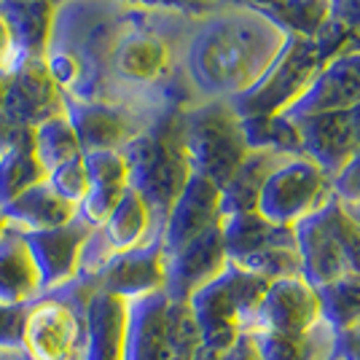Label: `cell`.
Instances as JSON below:
<instances>
[{"label": "cell", "mask_w": 360, "mask_h": 360, "mask_svg": "<svg viewBox=\"0 0 360 360\" xmlns=\"http://www.w3.org/2000/svg\"><path fill=\"white\" fill-rule=\"evenodd\" d=\"M65 116L70 121L84 153L121 150L137 135L129 116L105 103L78 100L73 94H65Z\"/></svg>", "instance_id": "cell-19"}, {"label": "cell", "mask_w": 360, "mask_h": 360, "mask_svg": "<svg viewBox=\"0 0 360 360\" xmlns=\"http://www.w3.org/2000/svg\"><path fill=\"white\" fill-rule=\"evenodd\" d=\"M342 205H345V202H342ZM345 207H347V212L352 215V221H355V224H358V229H360V202H355V205H345Z\"/></svg>", "instance_id": "cell-45"}, {"label": "cell", "mask_w": 360, "mask_h": 360, "mask_svg": "<svg viewBox=\"0 0 360 360\" xmlns=\"http://www.w3.org/2000/svg\"><path fill=\"white\" fill-rule=\"evenodd\" d=\"M153 3H169V6H186V3H199V0H153Z\"/></svg>", "instance_id": "cell-46"}, {"label": "cell", "mask_w": 360, "mask_h": 360, "mask_svg": "<svg viewBox=\"0 0 360 360\" xmlns=\"http://www.w3.org/2000/svg\"><path fill=\"white\" fill-rule=\"evenodd\" d=\"M183 143L191 172L224 188L248 156L242 119L229 100H212L183 116Z\"/></svg>", "instance_id": "cell-6"}, {"label": "cell", "mask_w": 360, "mask_h": 360, "mask_svg": "<svg viewBox=\"0 0 360 360\" xmlns=\"http://www.w3.org/2000/svg\"><path fill=\"white\" fill-rule=\"evenodd\" d=\"M242 135H245L248 150H274V153H285V156H301L299 129L285 116L242 119Z\"/></svg>", "instance_id": "cell-31"}, {"label": "cell", "mask_w": 360, "mask_h": 360, "mask_svg": "<svg viewBox=\"0 0 360 360\" xmlns=\"http://www.w3.org/2000/svg\"><path fill=\"white\" fill-rule=\"evenodd\" d=\"M127 312L129 304L124 299L103 290H89L81 307L84 315L81 360H124Z\"/></svg>", "instance_id": "cell-17"}, {"label": "cell", "mask_w": 360, "mask_h": 360, "mask_svg": "<svg viewBox=\"0 0 360 360\" xmlns=\"http://www.w3.org/2000/svg\"><path fill=\"white\" fill-rule=\"evenodd\" d=\"M339 11L342 16H333V19H339L342 25H347L349 30L360 25V0H330V11Z\"/></svg>", "instance_id": "cell-41"}, {"label": "cell", "mask_w": 360, "mask_h": 360, "mask_svg": "<svg viewBox=\"0 0 360 360\" xmlns=\"http://www.w3.org/2000/svg\"><path fill=\"white\" fill-rule=\"evenodd\" d=\"M121 156L129 167V188L146 199L153 221L165 224L172 202L191 178V162L183 143V119L167 116L150 129L135 135Z\"/></svg>", "instance_id": "cell-2"}, {"label": "cell", "mask_w": 360, "mask_h": 360, "mask_svg": "<svg viewBox=\"0 0 360 360\" xmlns=\"http://www.w3.org/2000/svg\"><path fill=\"white\" fill-rule=\"evenodd\" d=\"M22 240L30 250L35 269L41 277V290L54 293L78 280L81 269V253L89 240L91 226L84 224L81 218H73L70 224L57 226V229H44V231H19Z\"/></svg>", "instance_id": "cell-10"}, {"label": "cell", "mask_w": 360, "mask_h": 360, "mask_svg": "<svg viewBox=\"0 0 360 360\" xmlns=\"http://www.w3.org/2000/svg\"><path fill=\"white\" fill-rule=\"evenodd\" d=\"M258 14H264L288 35L315 41L317 35L326 30L333 11H330V0H283V3L264 8Z\"/></svg>", "instance_id": "cell-29"}, {"label": "cell", "mask_w": 360, "mask_h": 360, "mask_svg": "<svg viewBox=\"0 0 360 360\" xmlns=\"http://www.w3.org/2000/svg\"><path fill=\"white\" fill-rule=\"evenodd\" d=\"M333 358L360 360V326L336 330V336H333Z\"/></svg>", "instance_id": "cell-39"}, {"label": "cell", "mask_w": 360, "mask_h": 360, "mask_svg": "<svg viewBox=\"0 0 360 360\" xmlns=\"http://www.w3.org/2000/svg\"><path fill=\"white\" fill-rule=\"evenodd\" d=\"M264 360H330L336 330L317 323L304 333H280V330H253Z\"/></svg>", "instance_id": "cell-26"}, {"label": "cell", "mask_w": 360, "mask_h": 360, "mask_svg": "<svg viewBox=\"0 0 360 360\" xmlns=\"http://www.w3.org/2000/svg\"><path fill=\"white\" fill-rule=\"evenodd\" d=\"M293 229L301 277L309 285L320 288L349 271H360V229L336 196Z\"/></svg>", "instance_id": "cell-4"}, {"label": "cell", "mask_w": 360, "mask_h": 360, "mask_svg": "<svg viewBox=\"0 0 360 360\" xmlns=\"http://www.w3.org/2000/svg\"><path fill=\"white\" fill-rule=\"evenodd\" d=\"M68 296L46 293L27 304L22 352L27 360H70L81 355L84 345V315L81 307L89 293L65 285Z\"/></svg>", "instance_id": "cell-7"}, {"label": "cell", "mask_w": 360, "mask_h": 360, "mask_svg": "<svg viewBox=\"0 0 360 360\" xmlns=\"http://www.w3.org/2000/svg\"><path fill=\"white\" fill-rule=\"evenodd\" d=\"M6 89H8V68L0 70V108H3V100H6Z\"/></svg>", "instance_id": "cell-44"}, {"label": "cell", "mask_w": 360, "mask_h": 360, "mask_svg": "<svg viewBox=\"0 0 360 360\" xmlns=\"http://www.w3.org/2000/svg\"><path fill=\"white\" fill-rule=\"evenodd\" d=\"M0 19L11 41V65L44 60L54 35L57 3L49 0H0Z\"/></svg>", "instance_id": "cell-18"}, {"label": "cell", "mask_w": 360, "mask_h": 360, "mask_svg": "<svg viewBox=\"0 0 360 360\" xmlns=\"http://www.w3.org/2000/svg\"><path fill=\"white\" fill-rule=\"evenodd\" d=\"M41 180H46V169L35 159L32 146L0 153V207Z\"/></svg>", "instance_id": "cell-32"}, {"label": "cell", "mask_w": 360, "mask_h": 360, "mask_svg": "<svg viewBox=\"0 0 360 360\" xmlns=\"http://www.w3.org/2000/svg\"><path fill=\"white\" fill-rule=\"evenodd\" d=\"M288 41V32L253 8L210 19L188 49V68L199 89L237 97L269 70Z\"/></svg>", "instance_id": "cell-1"}, {"label": "cell", "mask_w": 360, "mask_h": 360, "mask_svg": "<svg viewBox=\"0 0 360 360\" xmlns=\"http://www.w3.org/2000/svg\"><path fill=\"white\" fill-rule=\"evenodd\" d=\"M32 150H35V159L46 169V175L54 167L84 156L81 143H78V137H75L73 127H70L65 113L51 116V119H46L44 124H38L32 129Z\"/></svg>", "instance_id": "cell-30"}, {"label": "cell", "mask_w": 360, "mask_h": 360, "mask_svg": "<svg viewBox=\"0 0 360 360\" xmlns=\"http://www.w3.org/2000/svg\"><path fill=\"white\" fill-rule=\"evenodd\" d=\"M326 57L317 41L288 35L283 51L269 65V70L255 81L248 91L231 97L229 103L240 119H274L283 116L288 108L299 100L309 84L323 70Z\"/></svg>", "instance_id": "cell-5"}, {"label": "cell", "mask_w": 360, "mask_h": 360, "mask_svg": "<svg viewBox=\"0 0 360 360\" xmlns=\"http://www.w3.org/2000/svg\"><path fill=\"white\" fill-rule=\"evenodd\" d=\"M6 231V221H3V215H0V234Z\"/></svg>", "instance_id": "cell-48"}, {"label": "cell", "mask_w": 360, "mask_h": 360, "mask_svg": "<svg viewBox=\"0 0 360 360\" xmlns=\"http://www.w3.org/2000/svg\"><path fill=\"white\" fill-rule=\"evenodd\" d=\"M0 215L6 226H11L16 231H44V229L70 224L73 218H78V207L65 202L46 180H41L27 191H22L16 199H11L8 205H3Z\"/></svg>", "instance_id": "cell-21"}, {"label": "cell", "mask_w": 360, "mask_h": 360, "mask_svg": "<svg viewBox=\"0 0 360 360\" xmlns=\"http://www.w3.org/2000/svg\"><path fill=\"white\" fill-rule=\"evenodd\" d=\"M167 62H169L167 44L148 32H135V35L124 38L113 51L116 73L127 81H137V84L159 78L165 73Z\"/></svg>", "instance_id": "cell-27"}, {"label": "cell", "mask_w": 360, "mask_h": 360, "mask_svg": "<svg viewBox=\"0 0 360 360\" xmlns=\"http://www.w3.org/2000/svg\"><path fill=\"white\" fill-rule=\"evenodd\" d=\"M167 301L165 293L129 301L124 360H172L165 328Z\"/></svg>", "instance_id": "cell-20"}, {"label": "cell", "mask_w": 360, "mask_h": 360, "mask_svg": "<svg viewBox=\"0 0 360 360\" xmlns=\"http://www.w3.org/2000/svg\"><path fill=\"white\" fill-rule=\"evenodd\" d=\"M355 105H360V51H342L323 65L309 89L283 116L293 121L315 113L352 110Z\"/></svg>", "instance_id": "cell-15"}, {"label": "cell", "mask_w": 360, "mask_h": 360, "mask_svg": "<svg viewBox=\"0 0 360 360\" xmlns=\"http://www.w3.org/2000/svg\"><path fill=\"white\" fill-rule=\"evenodd\" d=\"M46 183H49L65 202H70V205L78 207V205L84 202V196L89 194V188H91V180H89V172H86L84 156H78V159H70V162H65V165L54 167V169L46 175Z\"/></svg>", "instance_id": "cell-36"}, {"label": "cell", "mask_w": 360, "mask_h": 360, "mask_svg": "<svg viewBox=\"0 0 360 360\" xmlns=\"http://www.w3.org/2000/svg\"><path fill=\"white\" fill-rule=\"evenodd\" d=\"M229 264L221 237V224L207 229L196 240L167 255L165 296L169 301H188L199 288L212 283Z\"/></svg>", "instance_id": "cell-14"}, {"label": "cell", "mask_w": 360, "mask_h": 360, "mask_svg": "<svg viewBox=\"0 0 360 360\" xmlns=\"http://www.w3.org/2000/svg\"><path fill=\"white\" fill-rule=\"evenodd\" d=\"M91 188L105 191H127L129 188V167L121 150H91L84 153Z\"/></svg>", "instance_id": "cell-35"}, {"label": "cell", "mask_w": 360, "mask_h": 360, "mask_svg": "<svg viewBox=\"0 0 360 360\" xmlns=\"http://www.w3.org/2000/svg\"><path fill=\"white\" fill-rule=\"evenodd\" d=\"M25 317H27V307L0 304V349L3 352H22Z\"/></svg>", "instance_id": "cell-37"}, {"label": "cell", "mask_w": 360, "mask_h": 360, "mask_svg": "<svg viewBox=\"0 0 360 360\" xmlns=\"http://www.w3.org/2000/svg\"><path fill=\"white\" fill-rule=\"evenodd\" d=\"M3 68H11V41H8V32H6V25L0 19V70Z\"/></svg>", "instance_id": "cell-42"}, {"label": "cell", "mask_w": 360, "mask_h": 360, "mask_svg": "<svg viewBox=\"0 0 360 360\" xmlns=\"http://www.w3.org/2000/svg\"><path fill=\"white\" fill-rule=\"evenodd\" d=\"M323 323L333 330L360 326V271H349L317 288Z\"/></svg>", "instance_id": "cell-28"}, {"label": "cell", "mask_w": 360, "mask_h": 360, "mask_svg": "<svg viewBox=\"0 0 360 360\" xmlns=\"http://www.w3.org/2000/svg\"><path fill=\"white\" fill-rule=\"evenodd\" d=\"M49 3H57V6H60V3H62V0H49Z\"/></svg>", "instance_id": "cell-49"}, {"label": "cell", "mask_w": 360, "mask_h": 360, "mask_svg": "<svg viewBox=\"0 0 360 360\" xmlns=\"http://www.w3.org/2000/svg\"><path fill=\"white\" fill-rule=\"evenodd\" d=\"M153 224L156 221H153V212L146 205V199L137 194L135 188H127L121 202L116 205V210L110 212V218L97 231L108 245V250L116 255L135 250V248L153 240L150 237Z\"/></svg>", "instance_id": "cell-25"}, {"label": "cell", "mask_w": 360, "mask_h": 360, "mask_svg": "<svg viewBox=\"0 0 360 360\" xmlns=\"http://www.w3.org/2000/svg\"><path fill=\"white\" fill-rule=\"evenodd\" d=\"M226 3H234V6H245V8H253V11H264V8H271L283 0H226Z\"/></svg>", "instance_id": "cell-43"}, {"label": "cell", "mask_w": 360, "mask_h": 360, "mask_svg": "<svg viewBox=\"0 0 360 360\" xmlns=\"http://www.w3.org/2000/svg\"><path fill=\"white\" fill-rule=\"evenodd\" d=\"M78 283L86 290H103L110 296H119L127 304L153 293H165L167 255L162 240L153 237L135 250L110 255L91 277H84Z\"/></svg>", "instance_id": "cell-9"}, {"label": "cell", "mask_w": 360, "mask_h": 360, "mask_svg": "<svg viewBox=\"0 0 360 360\" xmlns=\"http://www.w3.org/2000/svg\"><path fill=\"white\" fill-rule=\"evenodd\" d=\"M165 328L172 360H194L196 349L202 347V330L186 301H167Z\"/></svg>", "instance_id": "cell-33"}, {"label": "cell", "mask_w": 360, "mask_h": 360, "mask_svg": "<svg viewBox=\"0 0 360 360\" xmlns=\"http://www.w3.org/2000/svg\"><path fill=\"white\" fill-rule=\"evenodd\" d=\"M330 191L339 202L345 205H355L360 202V148L352 153V159L347 162L339 175L330 180Z\"/></svg>", "instance_id": "cell-38"}, {"label": "cell", "mask_w": 360, "mask_h": 360, "mask_svg": "<svg viewBox=\"0 0 360 360\" xmlns=\"http://www.w3.org/2000/svg\"><path fill=\"white\" fill-rule=\"evenodd\" d=\"M330 360H336V358H330Z\"/></svg>", "instance_id": "cell-51"}, {"label": "cell", "mask_w": 360, "mask_h": 360, "mask_svg": "<svg viewBox=\"0 0 360 360\" xmlns=\"http://www.w3.org/2000/svg\"><path fill=\"white\" fill-rule=\"evenodd\" d=\"M41 296V277L27 245L16 229L6 226L0 234V304L27 307Z\"/></svg>", "instance_id": "cell-23"}, {"label": "cell", "mask_w": 360, "mask_h": 360, "mask_svg": "<svg viewBox=\"0 0 360 360\" xmlns=\"http://www.w3.org/2000/svg\"><path fill=\"white\" fill-rule=\"evenodd\" d=\"M330 178L307 156H290L264 183L258 212L280 226H296L328 202Z\"/></svg>", "instance_id": "cell-8"}, {"label": "cell", "mask_w": 360, "mask_h": 360, "mask_svg": "<svg viewBox=\"0 0 360 360\" xmlns=\"http://www.w3.org/2000/svg\"><path fill=\"white\" fill-rule=\"evenodd\" d=\"M221 237L229 261H242L266 248L296 245V229L266 221L258 210L221 215Z\"/></svg>", "instance_id": "cell-22"}, {"label": "cell", "mask_w": 360, "mask_h": 360, "mask_svg": "<svg viewBox=\"0 0 360 360\" xmlns=\"http://www.w3.org/2000/svg\"><path fill=\"white\" fill-rule=\"evenodd\" d=\"M352 113H355V119H358V124H360V105L352 108Z\"/></svg>", "instance_id": "cell-47"}, {"label": "cell", "mask_w": 360, "mask_h": 360, "mask_svg": "<svg viewBox=\"0 0 360 360\" xmlns=\"http://www.w3.org/2000/svg\"><path fill=\"white\" fill-rule=\"evenodd\" d=\"M218 224H221V188L212 180L191 172L159 231L165 255L180 250L183 245H188Z\"/></svg>", "instance_id": "cell-13"}, {"label": "cell", "mask_w": 360, "mask_h": 360, "mask_svg": "<svg viewBox=\"0 0 360 360\" xmlns=\"http://www.w3.org/2000/svg\"><path fill=\"white\" fill-rule=\"evenodd\" d=\"M285 159L290 156L274 153V150H248L237 172L221 188V215L258 210V196H261L264 183Z\"/></svg>", "instance_id": "cell-24"}, {"label": "cell", "mask_w": 360, "mask_h": 360, "mask_svg": "<svg viewBox=\"0 0 360 360\" xmlns=\"http://www.w3.org/2000/svg\"><path fill=\"white\" fill-rule=\"evenodd\" d=\"M301 137V156L312 159L330 180L360 148V124L352 110H333L293 119Z\"/></svg>", "instance_id": "cell-12"}, {"label": "cell", "mask_w": 360, "mask_h": 360, "mask_svg": "<svg viewBox=\"0 0 360 360\" xmlns=\"http://www.w3.org/2000/svg\"><path fill=\"white\" fill-rule=\"evenodd\" d=\"M70 360H81V355H75V358H70Z\"/></svg>", "instance_id": "cell-50"}, {"label": "cell", "mask_w": 360, "mask_h": 360, "mask_svg": "<svg viewBox=\"0 0 360 360\" xmlns=\"http://www.w3.org/2000/svg\"><path fill=\"white\" fill-rule=\"evenodd\" d=\"M221 360H264L261 355V347H258V339H255L253 330H245L240 333V339L229 347L224 352Z\"/></svg>", "instance_id": "cell-40"}, {"label": "cell", "mask_w": 360, "mask_h": 360, "mask_svg": "<svg viewBox=\"0 0 360 360\" xmlns=\"http://www.w3.org/2000/svg\"><path fill=\"white\" fill-rule=\"evenodd\" d=\"M317 323H323L317 288L309 285L304 277H283L266 288L253 330L304 333L315 328Z\"/></svg>", "instance_id": "cell-16"}, {"label": "cell", "mask_w": 360, "mask_h": 360, "mask_svg": "<svg viewBox=\"0 0 360 360\" xmlns=\"http://www.w3.org/2000/svg\"><path fill=\"white\" fill-rule=\"evenodd\" d=\"M0 113L11 124L27 129L65 113V91L54 84L44 60L16 62L8 68V89Z\"/></svg>", "instance_id": "cell-11"}, {"label": "cell", "mask_w": 360, "mask_h": 360, "mask_svg": "<svg viewBox=\"0 0 360 360\" xmlns=\"http://www.w3.org/2000/svg\"><path fill=\"white\" fill-rule=\"evenodd\" d=\"M245 271H253L264 280H283V277H301V255L296 245H280V248H266L261 253L248 255L242 261H231Z\"/></svg>", "instance_id": "cell-34"}, {"label": "cell", "mask_w": 360, "mask_h": 360, "mask_svg": "<svg viewBox=\"0 0 360 360\" xmlns=\"http://www.w3.org/2000/svg\"><path fill=\"white\" fill-rule=\"evenodd\" d=\"M266 288H269V280L258 277L253 271H245L229 261L226 269L212 283L199 288L186 301L202 330V345L224 355L240 339V333L253 330Z\"/></svg>", "instance_id": "cell-3"}]
</instances>
